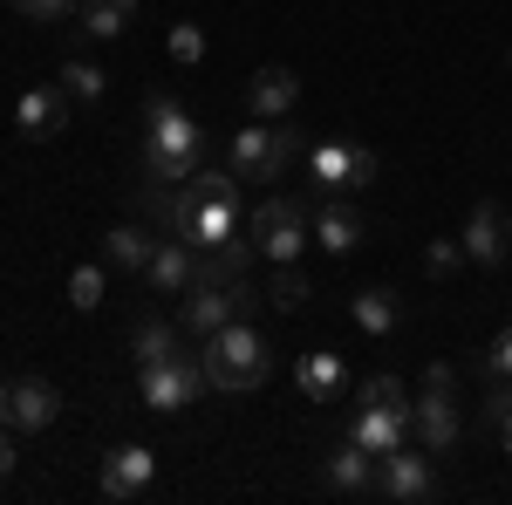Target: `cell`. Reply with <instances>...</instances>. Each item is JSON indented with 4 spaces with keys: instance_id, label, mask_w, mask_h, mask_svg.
<instances>
[{
    "instance_id": "12",
    "label": "cell",
    "mask_w": 512,
    "mask_h": 505,
    "mask_svg": "<svg viewBox=\"0 0 512 505\" xmlns=\"http://www.w3.org/2000/svg\"><path fill=\"white\" fill-rule=\"evenodd\" d=\"M14 130L35 137V144H48L55 130H69V89H21V103H14Z\"/></svg>"
},
{
    "instance_id": "34",
    "label": "cell",
    "mask_w": 512,
    "mask_h": 505,
    "mask_svg": "<svg viewBox=\"0 0 512 505\" xmlns=\"http://www.w3.org/2000/svg\"><path fill=\"white\" fill-rule=\"evenodd\" d=\"M260 301H267V294H260L246 273H239V280H233V308H239V321H253V308H260Z\"/></svg>"
},
{
    "instance_id": "19",
    "label": "cell",
    "mask_w": 512,
    "mask_h": 505,
    "mask_svg": "<svg viewBox=\"0 0 512 505\" xmlns=\"http://www.w3.org/2000/svg\"><path fill=\"white\" fill-rule=\"evenodd\" d=\"M328 485H335V492H376V458L349 437V444L328 458Z\"/></svg>"
},
{
    "instance_id": "25",
    "label": "cell",
    "mask_w": 512,
    "mask_h": 505,
    "mask_svg": "<svg viewBox=\"0 0 512 505\" xmlns=\"http://www.w3.org/2000/svg\"><path fill=\"white\" fill-rule=\"evenodd\" d=\"M349 151L355 144H321L315 151V192H342L349 185Z\"/></svg>"
},
{
    "instance_id": "17",
    "label": "cell",
    "mask_w": 512,
    "mask_h": 505,
    "mask_svg": "<svg viewBox=\"0 0 512 505\" xmlns=\"http://www.w3.org/2000/svg\"><path fill=\"white\" fill-rule=\"evenodd\" d=\"M349 314H355L362 335H396V328H403V294H390V287H362V294L349 301Z\"/></svg>"
},
{
    "instance_id": "23",
    "label": "cell",
    "mask_w": 512,
    "mask_h": 505,
    "mask_svg": "<svg viewBox=\"0 0 512 505\" xmlns=\"http://www.w3.org/2000/svg\"><path fill=\"white\" fill-rule=\"evenodd\" d=\"M130 14H137V0H82V7H76L82 35H96V41L123 35V21H130Z\"/></svg>"
},
{
    "instance_id": "5",
    "label": "cell",
    "mask_w": 512,
    "mask_h": 505,
    "mask_svg": "<svg viewBox=\"0 0 512 505\" xmlns=\"http://www.w3.org/2000/svg\"><path fill=\"white\" fill-rule=\"evenodd\" d=\"M198 389L205 383V355H171V362H158V369H137V396H144V410H185V403H198Z\"/></svg>"
},
{
    "instance_id": "32",
    "label": "cell",
    "mask_w": 512,
    "mask_h": 505,
    "mask_svg": "<svg viewBox=\"0 0 512 505\" xmlns=\"http://www.w3.org/2000/svg\"><path fill=\"white\" fill-rule=\"evenodd\" d=\"M458 260H465V239H431V246H424V267H431L437 280L458 267Z\"/></svg>"
},
{
    "instance_id": "7",
    "label": "cell",
    "mask_w": 512,
    "mask_h": 505,
    "mask_svg": "<svg viewBox=\"0 0 512 505\" xmlns=\"http://www.w3.org/2000/svg\"><path fill=\"white\" fill-rule=\"evenodd\" d=\"M376 492H383V499H403V505L437 499V465H431V451H403V444H396L390 458H376Z\"/></svg>"
},
{
    "instance_id": "36",
    "label": "cell",
    "mask_w": 512,
    "mask_h": 505,
    "mask_svg": "<svg viewBox=\"0 0 512 505\" xmlns=\"http://www.w3.org/2000/svg\"><path fill=\"white\" fill-rule=\"evenodd\" d=\"M485 362H492V376H512V328L492 342V355H485Z\"/></svg>"
},
{
    "instance_id": "35",
    "label": "cell",
    "mask_w": 512,
    "mask_h": 505,
    "mask_svg": "<svg viewBox=\"0 0 512 505\" xmlns=\"http://www.w3.org/2000/svg\"><path fill=\"white\" fill-rule=\"evenodd\" d=\"M369 178H376V151L355 144V151H349V192H355V185H369Z\"/></svg>"
},
{
    "instance_id": "37",
    "label": "cell",
    "mask_w": 512,
    "mask_h": 505,
    "mask_svg": "<svg viewBox=\"0 0 512 505\" xmlns=\"http://www.w3.org/2000/svg\"><path fill=\"white\" fill-rule=\"evenodd\" d=\"M424 389H458V376H451V362H431V369H424Z\"/></svg>"
},
{
    "instance_id": "33",
    "label": "cell",
    "mask_w": 512,
    "mask_h": 505,
    "mask_svg": "<svg viewBox=\"0 0 512 505\" xmlns=\"http://www.w3.org/2000/svg\"><path fill=\"white\" fill-rule=\"evenodd\" d=\"M14 7H21V21H41V28H48V21H69V14H76V0H14Z\"/></svg>"
},
{
    "instance_id": "21",
    "label": "cell",
    "mask_w": 512,
    "mask_h": 505,
    "mask_svg": "<svg viewBox=\"0 0 512 505\" xmlns=\"http://www.w3.org/2000/svg\"><path fill=\"white\" fill-rule=\"evenodd\" d=\"M239 233V212L226 205V198H198V219H192V246H219V239H233Z\"/></svg>"
},
{
    "instance_id": "27",
    "label": "cell",
    "mask_w": 512,
    "mask_h": 505,
    "mask_svg": "<svg viewBox=\"0 0 512 505\" xmlns=\"http://www.w3.org/2000/svg\"><path fill=\"white\" fill-rule=\"evenodd\" d=\"M62 89H69L76 103H96V96H103V69H96V62H69V69H62Z\"/></svg>"
},
{
    "instance_id": "16",
    "label": "cell",
    "mask_w": 512,
    "mask_h": 505,
    "mask_svg": "<svg viewBox=\"0 0 512 505\" xmlns=\"http://www.w3.org/2000/svg\"><path fill=\"white\" fill-rule=\"evenodd\" d=\"M349 437L362 444V451H369V458H390L396 444L410 437V410H369V403H362V410H355V430H349Z\"/></svg>"
},
{
    "instance_id": "6",
    "label": "cell",
    "mask_w": 512,
    "mask_h": 505,
    "mask_svg": "<svg viewBox=\"0 0 512 505\" xmlns=\"http://www.w3.org/2000/svg\"><path fill=\"white\" fill-rule=\"evenodd\" d=\"M62 417V396H55V383H41V376H7L0 383V424L7 430H48Z\"/></svg>"
},
{
    "instance_id": "4",
    "label": "cell",
    "mask_w": 512,
    "mask_h": 505,
    "mask_svg": "<svg viewBox=\"0 0 512 505\" xmlns=\"http://www.w3.org/2000/svg\"><path fill=\"white\" fill-rule=\"evenodd\" d=\"M246 233L260 239V253H267L274 267H287V260H301V246H308V233H315V219H308L301 198H267V205L253 212Z\"/></svg>"
},
{
    "instance_id": "3",
    "label": "cell",
    "mask_w": 512,
    "mask_h": 505,
    "mask_svg": "<svg viewBox=\"0 0 512 505\" xmlns=\"http://www.w3.org/2000/svg\"><path fill=\"white\" fill-rule=\"evenodd\" d=\"M287 164H294V130H280V123H246L233 130V171L239 178H253V185H274L287 178Z\"/></svg>"
},
{
    "instance_id": "9",
    "label": "cell",
    "mask_w": 512,
    "mask_h": 505,
    "mask_svg": "<svg viewBox=\"0 0 512 505\" xmlns=\"http://www.w3.org/2000/svg\"><path fill=\"white\" fill-rule=\"evenodd\" d=\"M151 478H158V458H151L144 444H123V451H110V458H103L96 492L123 505V499H137V492H151Z\"/></svg>"
},
{
    "instance_id": "10",
    "label": "cell",
    "mask_w": 512,
    "mask_h": 505,
    "mask_svg": "<svg viewBox=\"0 0 512 505\" xmlns=\"http://www.w3.org/2000/svg\"><path fill=\"white\" fill-rule=\"evenodd\" d=\"M226 321H239V308H233V280L219 287V280H192L185 287V335H219Z\"/></svg>"
},
{
    "instance_id": "11",
    "label": "cell",
    "mask_w": 512,
    "mask_h": 505,
    "mask_svg": "<svg viewBox=\"0 0 512 505\" xmlns=\"http://www.w3.org/2000/svg\"><path fill=\"white\" fill-rule=\"evenodd\" d=\"M458 239H465V260H478V267H506V253H512V226L499 205H472Z\"/></svg>"
},
{
    "instance_id": "39",
    "label": "cell",
    "mask_w": 512,
    "mask_h": 505,
    "mask_svg": "<svg viewBox=\"0 0 512 505\" xmlns=\"http://www.w3.org/2000/svg\"><path fill=\"white\" fill-rule=\"evenodd\" d=\"M506 62H512V55H506Z\"/></svg>"
},
{
    "instance_id": "29",
    "label": "cell",
    "mask_w": 512,
    "mask_h": 505,
    "mask_svg": "<svg viewBox=\"0 0 512 505\" xmlns=\"http://www.w3.org/2000/svg\"><path fill=\"white\" fill-rule=\"evenodd\" d=\"M192 192L198 198H226V205H233V198H239V171H192Z\"/></svg>"
},
{
    "instance_id": "38",
    "label": "cell",
    "mask_w": 512,
    "mask_h": 505,
    "mask_svg": "<svg viewBox=\"0 0 512 505\" xmlns=\"http://www.w3.org/2000/svg\"><path fill=\"white\" fill-rule=\"evenodd\" d=\"M14 471V437H7V424H0V478Z\"/></svg>"
},
{
    "instance_id": "26",
    "label": "cell",
    "mask_w": 512,
    "mask_h": 505,
    "mask_svg": "<svg viewBox=\"0 0 512 505\" xmlns=\"http://www.w3.org/2000/svg\"><path fill=\"white\" fill-rule=\"evenodd\" d=\"M355 403H369V410H410V396H403V383H396V376H369Z\"/></svg>"
},
{
    "instance_id": "18",
    "label": "cell",
    "mask_w": 512,
    "mask_h": 505,
    "mask_svg": "<svg viewBox=\"0 0 512 505\" xmlns=\"http://www.w3.org/2000/svg\"><path fill=\"white\" fill-rule=\"evenodd\" d=\"M171 355H185V335H178L171 321H144V328L130 335V362H137V369H158Z\"/></svg>"
},
{
    "instance_id": "22",
    "label": "cell",
    "mask_w": 512,
    "mask_h": 505,
    "mask_svg": "<svg viewBox=\"0 0 512 505\" xmlns=\"http://www.w3.org/2000/svg\"><path fill=\"white\" fill-rule=\"evenodd\" d=\"M335 389H342V355L315 349L301 362V396H308V403H335Z\"/></svg>"
},
{
    "instance_id": "8",
    "label": "cell",
    "mask_w": 512,
    "mask_h": 505,
    "mask_svg": "<svg viewBox=\"0 0 512 505\" xmlns=\"http://www.w3.org/2000/svg\"><path fill=\"white\" fill-rule=\"evenodd\" d=\"M410 437H417L431 458H444V451L458 444V389H424V396L410 403Z\"/></svg>"
},
{
    "instance_id": "13",
    "label": "cell",
    "mask_w": 512,
    "mask_h": 505,
    "mask_svg": "<svg viewBox=\"0 0 512 505\" xmlns=\"http://www.w3.org/2000/svg\"><path fill=\"white\" fill-rule=\"evenodd\" d=\"M308 219H315V246H328V253H355L362 246V219L342 205V192H315Z\"/></svg>"
},
{
    "instance_id": "31",
    "label": "cell",
    "mask_w": 512,
    "mask_h": 505,
    "mask_svg": "<svg viewBox=\"0 0 512 505\" xmlns=\"http://www.w3.org/2000/svg\"><path fill=\"white\" fill-rule=\"evenodd\" d=\"M485 424L499 430V444L512 451V389H492V396H485Z\"/></svg>"
},
{
    "instance_id": "30",
    "label": "cell",
    "mask_w": 512,
    "mask_h": 505,
    "mask_svg": "<svg viewBox=\"0 0 512 505\" xmlns=\"http://www.w3.org/2000/svg\"><path fill=\"white\" fill-rule=\"evenodd\" d=\"M171 62H185V69L205 62V35H198L192 21H178V28H171Z\"/></svg>"
},
{
    "instance_id": "14",
    "label": "cell",
    "mask_w": 512,
    "mask_h": 505,
    "mask_svg": "<svg viewBox=\"0 0 512 505\" xmlns=\"http://www.w3.org/2000/svg\"><path fill=\"white\" fill-rule=\"evenodd\" d=\"M294 103H301V76H294V69H260L253 89H246V110L260 123H280Z\"/></svg>"
},
{
    "instance_id": "15",
    "label": "cell",
    "mask_w": 512,
    "mask_h": 505,
    "mask_svg": "<svg viewBox=\"0 0 512 505\" xmlns=\"http://www.w3.org/2000/svg\"><path fill=\"white\" fill-rule=\"evenodd\" d=\"M144 273H151V287H158V294H185V287H192V273H198V246H192V239H171V233H164Z\"/></svg>"
},
{
    "instance_id": "20",
    "label": "cell",
    "mask_w": 512,
    "mask_h": 505,
    "mask_svg": "<svg viewBox=\"0 0 512 505\" xmlns=\"http://www.w3.org/2000/svg\"><path fill=\"white\" fill-rule=\"evenodd\" d=\"M151 253H158V239L144 233V226H117V233H103V260L123 273H144L151 267Z\"/></svg>"
},
{
    "instance_id": "1",
    "label": "cell",
    "mask_w": 512,
    "mask_h": 505,
    "mask_svg": "<svg viewBox=\"0 0 512 505\" xmlns=\"http://www.w3.org/2000/svg\"><path fill=\"white\" fill-rule=\"evenodd\" d=\"M205 157V137L198 123L171 103V89H151L144 96V178L151 185H185Z\"/></svg>"
},
{
    "instance_id": "28",
    "label": "cell",
    "mask_w": 512,
    "mask_h": 505,
    "mask_svg": "<svg viewBox=\"0 0 512 505\" xmlns=\"http://www.w3.org/2000/svg\"><path fill=\"white\" fill-rule=\"evenodd\" d=\"M69 301H76L82 314L103 308V267H76V273H69Z\"/></svg>"
},
{
    "instance_id": "24",
    "label": "cell",
    "mask_w": 512,
    "mask_h": 505,
    "mask_svg": "<svg viewBox=\"0 0 512 505\" xmlns=\"http://www.w3.org/2000/svg\"><path fill=\"white\" fill-rule=\"evenodd\" d=\"M308 294H315V280L301 273V260H287V267L267 280V301H274L280 314H294V308H308Z\"/></svg>"
},
{
    "instance_id": "2",
    "label": "cell",
    "mask_w": 512,
    "mask_h": 505,
    "mask_svg": "<svg viewBox=\"0 0 512 505\" xmlns=\"http://www.w3.org/2000/svg\"><path fill=\"white\" fill-rule=\"evenodd\" d=\"M267 369H274V355H267V342L253 335V321H226L219 335H205V383L212 389H226V396L260 389Z\"/></svg>"
}]
</instances>
